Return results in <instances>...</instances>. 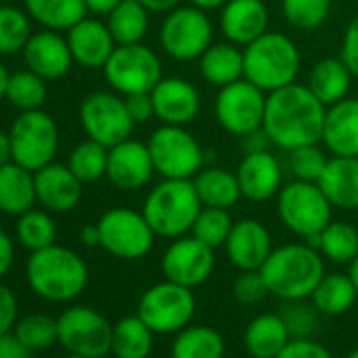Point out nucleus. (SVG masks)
Returning a JSON list of instances; mask_svg holds the SVG:
<instances>
[{
  "mask_svg": "<svg viewBox=\"0 0 358 358\" xmlns=\"http://www.w3.org/2000/svg\"><path fill=\"white\" fill-rule=\"evenodd\" d=\"M327 106L306 85H289L268 93L264 131L280 150H295L322 141Z\"/></svg>",
  "mask_w": 358,
  "mask_h": 358,
  "instance_id": "f257e3e1",
  "label": "nucleus"
},
{
  "mask_svg": "<svg viewBox=\"0 0 358 358\" xmlns=\"http://www.w3.org/2000/svg\"><path fill=\"white\" fill-rule=\"evenodd\" d=\"M259 272L264 274L270 295L282 301L310 299L316 285L327 274L324 257L306 241L274 247Z\"/></svg>",
  "mask_w": 358,
  "mask_h": 358,
  "instance_id": "f03ea898",
  "label": "nucleus"
},
{
  "mask_svg": "<svg viewBox=\"0 0 358 358\" xmlns=\"http://www.w3.org/2000/svg\"><path fill=\"white\" fill-rule=\"evenodd\" d=\"M26 278L30 289L55 303L76 299L89 285V266L72 249L51 245L34 251L26 264Z\"/></svg>",
  "mask_w": 358,
  "mask_h": 358,
  "instance_id": "7ed1b4c3",
  "label": "nucleus"
},
{
  "mask_svg": "<svg viewBox=\"0 0 358 358\" xmlns=\"http://www.w3.org/2000/svg\"><path fill=\"white\" fill-rule=\"evenodd\" d=\"M201 209L192 179H162L148 192L141 213L156 236L173 241L192 232Z\"/></svg>",
  "mask_w": 358,
  "mask_h": 358,
  "instance_id": "20e7f679",
  "label": "nucleus"
},
{
  "mask_svg": "<svg viewBox=\"0 0 358 358\" xmlns=\"http://www.w3.org/2000/svg\"><path fill=\"white\" fill-rule=\"evenodd\" d=\"M245 78L266 93L295 83L301 55L297 45L282 32L268 30L245 49Z\"/></svg>",
  "mask_w": 358,
  "mask_h": 358,
  "instance_id": "39448f33",
  "label": "nucleus"
},
{
  "mask_svg": "<svg viewBox=\"0 0 358 358\" xmlns=\"http://www.w3.org/2000/svg\"><path fill=\"white\" fill-rule=\"evenodd\" d=\"M276 211L282 226L295 236L310 241L333 222V205L316 182L293 179L276 196Z\"/></svg>",
  "mask_w": 358,
  "mask_h": 358,
  "instance_id": "423d86ee",
  "label": "nucleus"
},
{
  "mask_svg": "<svg viewBox=\"0 0 358 358\" xmlns=\"http://www.w3.org/2000/svg\"><path fill=\"white\" fill-rule=\"evenodd\" d=\"M196 314L194 289L171 280L156 282L143 291L137 303V316L156 335H175L192 324Z\"/></svg>",
  "mask_w": 358,
  "mask_h": 358,
  "instance_id": "0eeeda50",
  "label": "nucleus"
},
{
  "mask_svg": "<svg viewBox=\"0 0 358 358\" xmlns=\"http://www.w3.org/2000/svg\"><path fill=\"white\" fill-rule=\"evenodd\" d=\"M148 148L162 179H194L205 164V150L186 127L160 124L152 131Z\"/></svg>",
  "mask_w": 358,
  "mask_h": 358,
  "instance_id": "6e6552de",
  "label": "nucleus"
},
{
  "mask_svg": "<svg viewBox=\"0 0 358 358\" xmlns=\"http://www.w3.org/2000/svg\"><path fill=\"white\" fill-rule=\"evenodd\" d=\"M213 24L207 11L188 5L164 13L160 47L175 62H196L213 45Z\"/></svg>",
  "mask_w": 358,
  "mask_h": 358,
  "instance_id": "1a4fd4ad",
  "label": "nucleus"
},
{
  "mask_svg": "<svg viewBox=\"0 0 358 358\" xmlns=\"http://www.w3.org/2000/svg\"><path fill=\"white\" fill-rule=\"evenodd\" d=\"M9 137L13 160L30 171L51 164L59 150V127L45 110L22 112L13 120Z\"/></svg>",
  "mask_w": 358,
  "mask_h": 358,
  "instance_id": "9d476101",
  "label": "nucleus"
},
{
  "mask_svg": "<svg viewBox=\"0 0 358 358\" xmlns=\"http://www.w3.org/2000/svg\"><path fill=\"white\" fill-rule=\"evenodd\" d=\"M99 247L116 259H143L154 247V230L145 215L135 209L116 207L106 211L99 222Z\"/></svg>",
  "mask_w": 358,
  "mask_h": 358,
  "instance_id": "9b49d317",
  "label": "nucleus"
},
{
  "mask_svg": "<svg viewBox=\"0 0 358 358\" xmlns=\"http://www.w3.org/2000/svg\"><path fill=\"white\" fill-rule=\"evenodd\" d=\"M103 76L108 85L122 97L152 93L162 78V64L160 57L143 43L118 45L103 66Z\"/></svg>",
  "mask_w": 358,
  "mask_h": 358,
  "instance_id": "f8f14e48",
  "label": "nucleus"
},
{
  "mask_svg": "<svg viewBox=\"0 0 358 358\" xmlns=\"http://www.w3.org/2000/svg\"><path fill=\"white\" fill-rule=\"evenodd\" d=\"M59 343L68 354L103 358L112 354L114 324L95 308L72 306L57 318Z\"/></svg>",
  "mask_w": 358,
  "mask_h": 358,
  "instance_id": "ddd939ff",
  "label": "nucleus"
},
{
  "mask_svg": "<svg viewBox=\"0 0 358 358\" xmlns=\"http://www.w3.org/2000/svg\"><path fill=\"white\" fill-rule=\"evenodd\" d=\"M78 120L89 139L112 148L133 135L135 122L129 116L124 97L116 91L89 93L78 106Z\"/></svg>",
  "mask_w": 358,
  "mask_h": 358,
  "instance_id": "4468645a",
  "label": "nucleus"
},
{
  "mask_svg": "<svg viewBox=\"0 0 358 358\" xmlns=\"http://www.w3.org/2000/svg\"><path fill=\"white\" fill-rule=\"evenodd\" d=\"M268 93L255 87L251 80L241 78L228 87H222L215 97V118L220 127L236 137H243L264 127Z\"/></svg>",
  "mask_w": 358,
  "mask_h": 358,
  "instance_id": "2eb2a0df",
  "label": "nucleus"
},
{
  "mask_svg": "<svg viewBox=\"0 0 358 358\" xmlns=\"http://www.w3.org/2000/svg\"><path fill=\"white\" fill-rule=\"evenodd\" d=\"M162 276L171 282L196 289L205 285L215 270V249L196 236H179L162 253Z\"/></svg>",
  "mask_w": 358,
  "mask_h": 358,
  "instance_id": "dca6fc26",
  "label": "nucleus"
},
{
  "mask_svg": "<svg viewBox=\"0 0 358 358\" xmlns=\"http://www.w3.org/2000/svg\"><path fill=\"white\" fill-rule=\"evenodd\" d=\"M154 173L156 169L148 143L129 137L110 148L106 177L114 188L122 192H137L152 182Z\"/></svg>",
  "mask_w": 358,
  "mask_h": 358,
  "instance_id": "f3484780",
  "label": "nucleus"
},
{
  "mask_svg": "<svg viewBox=\"0 0 358 358\" xmlns=\"http://www.w3.org/2000/svg\"><path fill=\"white\" fill-rule=\"evenodd\" d=\"M152 101L156 118L162 124H190L201 112V93L199 89L179 76L160 78V83L152 89Z\"/></svg>",
  "mask_w": 358,
  "mask_h": 358,
  "instance_id": "a211bd4d",
  "label": "nucleus"
},
{
  "mask_svg": "<svg viewBox=\"0 0 358 358\" xmlns=\"http://www.w3.org/2000/svg\"><path fill=\"white\" fill-rule=\"evenodd\" d=\"M36 201L51 213H70L83 199V182L68 164L51 162L34 171Z\"/></svg>",
  "mask_w": 358,
  "mask_h": 358,
  "instance_id": "6ab92c4d",
  "label": "nucleus"
},
{
  "mask_svg": "<svg viewBox=\"0 0 358 358\" xmlns=\"http://www.w3.org/2000/svg\"><path fill=\"white\" fill-rule=\"evenodd\" d=\"M236 177L243 199L251 203H266L272 196H278L282 188V169L270 150L245 154L236 169Z\"/></svg>",
  "mask_w": 358,
  "mask_h": 358,
  "instance_id": "aec40b11",
  "label": "nucleus"
},
{
  "mask_svg": "<svg viewBox=\"0 0 358 358\" xmlns=\"http://www.w3.org/2000/svg\"><path fill=\"white\" fill-rule=\"evenodd\" d=\"M22 55L26 62V68L36 72L45 80L64 78L74 64L68 38L55 30H43V32L32 34Z\"/></svg>",
  "mask_w": 358,
  "mask_h": 358,
  "instance_id": "412c9836",
  "label": "nucleus"
},
{
  "mask_svg": "<svg viewBox=\"0 0 358 358\" xmlns=\"http://www.w3.org/2000/svg\"><path fill=\"white\" fill-rule=\"evenodd\" d=\"M228 262L241 270H262L266 259L272 253V236L268 228L257 220H241L234 224L226 245Z\"/></svg>",
  "mask_w": 358,
  "mask_h": 358,
  "instance_id": "4be33fe9",
  "label": "nucleus"
},
{
  "mask_svg": "<svg viewBox=\"0 0 358 358\" xmlns=\"http://www.w3.org/2000/svg\"><path fill=\"white\" fill-rule=\"evenodd\" d=\"M68 45L74 64L87 70H103L114 49L118 47L108 24L95 17H85L68 30Z\"/></svg>",
  "mask_w": 358,
  "mask_h": 358,
  "instance_id": "5701e85b",
  "label": "nucleus"
},
{
  "mask_svg": "<svg viewBox=\"0 0 358 358\" xmlns=\"http://www.w3.org/2000/svg\"><path fill=\"white\" fill-rule=\"evenodd\" d=\"M226 41L247 47L268 32L270 13L264 0H228L220 20Z\"/></svg>",
  "mask_w": 358,
  "mask_h": 358,
  "instance_id": "b1692460",
  "label": "nucleus"
},
{
  "mask_svg": "<svg viewBox=\"0 0 358 358\" xmlns=\"http://www.w3.org/2000/svg\"><path fill=\"white\" fill-rule=\"evenodd\" d=\"M322 143L333 156H358V97L327 108Z\"/></svg>",
  "mask_w": 358,
  "mask_h": 358,
  "instance_id": "393cba45",
  "label": "nucleus"
},
{
  "mask_svg": "<svg viewBox=\"0 0 358 358\" xmlns=\"http://www.w3.org/2000/svg\"><path fill=\"white\" fill-rule=\"evenodd\" d=\"M316 184L333 209L358 211V156L329 158Z\"/></svg>",
  "mask_w": 358,
  "mask_h": 358,
  "instance_id": "a878e982",
  "label": "nucleus"
},
{
  "mask_svg": "<svg viewBox=\"0 0 358 358\" xmlns=\"http://www.w3.org/2000/svg\"><path fill=\"white\" fill-rule=\"evenodd\" d=\"M34 171L17 164L15 160L0 166V211L7 215H22L36 205Z\"/></svg>",
  "mask_w": 358,
  "mask_h": 358,
  "instance_id": "bb28decb",
  "label": "nucleus"
},
{
  "mask_svg": "<svg viewBox=\"0 0 358 358\" xmlns=\"http://www.w3.org/2000/svg\"><path fill=\"white\" fill-rule=\"evenodd\" d=\"M199 70L205 83L222 89L245 78V51L243 47L226 41L213 43L199 59Z\"/></svg>",
  "mask_w": 358,
  "mask_h": 358,
  "instance_id": "cd10ccee",
  "label": "nucleus"
},
{
  "mask_svg": "<svg viewBox=\"0 0 358 358\" xmlns=\"http://www.w3.org/2000/svg\"><path fill=\"white\" fill-rule=\"evenodd\" d=\"M291 339L289 327L280 314L255 316L243 335L245 350L251 358H276Z\"/></svg>",
  "mask_w": 358,
  "mask_h": 358,
  "instance_id": "c85d7f7f",
  "label": "nucleus"
},
{
  "mask_svg": "<svg viewBox=\"0 0 358 358\" xmlns=\"http://www.w3.org/2000/svg\"><path fill=\"white\" fill-rule=\"evenodd\" d=\"M354 74L341 62V57H324L316 62L308 74V89L327 108L345 99L352 87Z\"/></svg>",
  "mask_w": 358,
  "mask_h": 358,
  "instance_id": "c756f323",
  "label": "nucleus"
},
{
  "mask_svg": "<svg viewBox=\"0 0 358 358\" xmlns=\"http://www.w3.org/2000/svg\"><path fill=\"white\" fill-rule=\"evenodd\" d=\"M192 182L203 207H220L230 211L243 199L236 173L224 166H203Z\"/></svg>",
  "mask_w": 358,
  "mask_h": 358,
  "instance_id": "7c9ffc66",
  "label": "nucleus"
},
{
  "mask_svg": "<svg viewBox=\"0 0 358 358\" xmlns=\"http://www.w3.org/2000/svg\"><path fill=\"white\" fill-rule=\"evenodd\" d=\"M171 358H226V339L213 327L188 324L175 333Z\"/></svg>",
  "mask_w": 358,
  "mask_h": 358,
  "instance_id": "2f4dec72",
  "label": "nucleus"
},
{
  "mask_svg": "<svg viewBox=\"0 0 358 358\" xmlns=\"http://www.w3.org/2000/svg\"><path fill=\"white\" fill-rule=\"evenodd\" d=\"M358 299V291L350 278V274L343 272H331L324 274L322 280L316 285L314 293L310 295V301L320 312V316H343L354 308Z\"/></svg>",
  "mask_w": 358,
  "mask_h": 358,
  "instance_id": "473e14b6",
  "label": "nucleus"
},
{
  "mask_svg": "<svg viewBox=\"0 0 358 358\" xmlns=\"http://www.w3.org/2000/svg\"><path fill=\"white\" fill-rule=\"evenodd\" d=\"M26 13L45 30L68 32L89 11L85 0H26Z\"/></svg>",
  "mask_w": 358,
  "mask_h": 358,
  "instance_id": "72a5a7b5",
  "label": "nucleus"
},
{
  "mask_svg": "<svg viewBox=\"0 0 358 358\" xmlns=\"http://www.w3.org/2000/svg\"><path fill=\"white\" fill-rule=\"evenodd\" d=\"M106 24L116 41V45H137L143 43L150 28V11L139 0H120L106 15Z\"/></svg>",
  "mask_w": 358,
  "mask_h": 358,
  "instance_id": "f704fd0d",
  "label": "nucleus"
},
{
  "mask_svg": "<svg viewBox=\"0 0 358 358\" xmlns=\"http://www.w3.org/2000/svg\"><path fill=\"white\" fill-rule=\"evenodd\" d=\"M156 333L137 316H124L114 324L112 354L116 358H150Z\"/></svg>",
  "mask_w": 358,
  "mask_h": 358,
  "instance_id": "c9c22d12",
  "label": "nucleus"
},
{
  "mask_svg": "<svg viewBox=\"0 0 358 358\" xmlns=\"http://www.w3.org/2000/svg\"><path fill=\"white\" fill-rule=\"evenodd\" d=\"M331 264H352L358 255V230L348 222H331L318 236L306 241Z\"/></svg>",
  "mask_w": 358,
  "mask_h": 358,
  "instance_id": "e433bc0d",
  "label": "nucleus"
},
{
  "mask_svg": "<svg viewBox=\"0 0 358 358\" xmlns=\"http://www.w3.org/2000/svg\"><path fill=\"white\" fill-rule=\"evenodd\" d=\"M15 234H17L20 245L24 249H28L30 253H34V251H41V249L55 245L57 226L51 217V211L30 209L17 217Z\"/></svg>",
  "mask_w": 358,
  "mask_h": 358,
  "instance_id": "4c0bfd02",
  "label": "nucleus"
},
{
  "mask_svg": "<svg viewBox=\"0 0 358 358\" xmlns=\"http://www.w3.org/2000/svg\"><path fill=\"white\" fill-rule=\"evenodd\" d=\"M108 154L110 148L95 139H87L70 152L68 166L83 184H95L108 173Z\"/></svg>",
  "mask_w": 358,
  "mask_h": 358,
  "instance_id": "58836bf2",
  "label": "nucleus"
},
{
  "mask_svg": "<svg viewBox=\"0 0 358 358\" xmlns=\"http://www.w3.org/2000/svg\"><path fill=\"white\" fill-rule=\"evenodd\" d=\"M7 99L22 112L43 110L47 101V80L28 68L13 72L7 87Z\"/></svg>",
  "mask_w": 358,
  "mask_h": 358,
  "instance_id": "ea45409f",
  "label": "nucleus"
},
{
  "mask_svg": "<svg viewBox=\"0 0 358 358\" xmlns=\"http://www.w3.org/2000/svg\"><path fill=\"white\" fill-rule=\"evenodd\" d=\"M32 36L30 15L17 7H0V55L22 53Z\"/></svg>",
  "mask_w": 358,
  "mask_h": 358,
  "instance_id": "a19ab883",
  "label": "nucleus"
},
{
  "mask_svg": "<svg viewBox=\"0 0 358 358\" xmlns=\"http://www.w3.org/2000/svg\"><path fill=\"white\" fill-rule=\"evenodd\" d=\"M13 333L20 337V341L30 348L32 352H43L49 350L53 343L59 341V327L57 318H51L47 314L34 312L15 322Z\"/></svg>",
  "mask_w": 358,
  "mask_h": 358,
  "instance_id": "79ce46f5",
  "label": "nucleus"
},
{
  "mask_svg": "<svg viewBox=\"0 0 358 358\" xmlns=\"http://www.w3.org/2000/svg\"><path fill=\"white\" fill-rule=\"evenodd\" d=\"M232 228H234V222H232L228 209L203 207L190 234L196 236L199 241H203L205 245H209L213 249H220V247L226 245Z\"/></svg>",
  "mask_w": 358,
  "mask_h": 358,
  "instance_id": "37998d69",
  "label": "nucleus"
},
{
  "mask_svg": "<svg viewBox=\"0 0 358 358\" xmlns=\"http://www.w3.org/2000/svg\"><path fill=\"white\" fill-rule=\"evenodd\" d=\"M280 11L295 30H316L331 13V0H280Z\"/></svg>",
  "mask_w": 358,
  "mask_h": 358,
  "instance_id": "c03bdc74",
  "label": "nucleus"
},
{
  "mask_svg": "<svg viewBox=\"0 0 358 358\" xmlns=\"http://www.w3.org/2000/svg\"><path fill=\"white\" fill-rule=\"evenodd\" d=\"M327 162L329 158L318 148V143L289 150V171L295 179H301V182H318Z\"/></svg>",
  "mask_w": 358,
  "mask_h": 358,
  "instance_id": "a18cd8bd",
  "label": "nucleus"
},
{
  "mask_svg": "<svg viewBox=\"0 0 358 358\" xmlns=\"http://www.w3.org/2000/svg\"><path fill=\"white\" fill-rule=\"evenodd\" d=\"M280 316L285 318L289 333L293 339L299 337H312L318 329V316L320 312L314 308V303H306V299L287 301V306L280 310Z\"/></svg>",
  "mask_w": 358,
  "mask_h": 358,
  "instance_id": "49530a36",
  "label": "nucleus"
},
{
  "mask_svg": "<svg viewBox=\"0 0 358 358\" xmlns=\"http://www.w3.org/2000/svg\"><path fill=\"white\" fill-rule=\"evenodd\" d=\"M266 295H270V291H268V285L259 270L241 272L232 282V297L238 303L253 306V303H259Z\"/></svg>",
  "mask_w": 358,
  "mask_h": 358,
  "instance_id": "de8ad7c7",
  "label": "nucleus"
},
{
  "mask_svg": "<svg viewBox=\"0 0 358 358\" xmlns=\"http://www.w3.org/2000/svg\"><path fill=\"white\" fill-rule=\"evenodd\" d=\"M276 358H333V354L312 337L291 339Z\"/></svg>",
  "mask_w": 358,
  "mask_h": 358,
  "instance_id": "09e8293b",
  "label": "nucleus"
},
{
  "mask_svg": "<svg viewBox=\"0 0 358 358\" xmlns=\"http://www.w3.org/2000/svg\"><path fill=\"white\" fill-rule=\"evenodd\" d=\"M339 57L350 68L354 78H358V15L348 24V28L343 32Z\"/></svg>",
  "mask_w": 358,
  "mask_h": 358,
  "instance_id": "8fccbe9b",
  "label": "nucleus"
},
{
  "mask_svg": "<svg viewBox=\"0 0 358 358\" xmlns=\"http://www.w3.org/2000/svg\"><path fill=\"white\" fill-rule=\"evenodd\" d=\"M17 322V297L15 293L0 282V335L11 333Z\"/></svg>",
  "mask_w": 358,
  "mask_h": 358,
  "instance_id": "3c124183",
  "label": "nucleus"
},
{
  "mask_svg": "<svg viewBox=\"0 0 358 358\" xmlns=\"http://www.w3.org/2000/svg\"><path fill=\"white\" fill-rule=\"evenodd\" d=\"M129 116L133 118L135 124H145L148 120H152L156 116L154 112V101H152V93H135V95H127L124 97Z\"/></svg>",
  "mask_w": 358,
  "mask_h": 358,
  "instance_id": "603ef678",
  "label": "nucleus"
},
{
  "mask_svg": "<svg viewBox=\"0 0 358 358\" xmlns=\"http://www.w3.org/2000/svg\"><path fill=\"white\" fill-rule=\"evenodd\" d=\"M0 358H34V352L26 348L15 333L0 335Z\"/></svg>",
  "mask_w": 358,
  "mask_h": 358,
  "instance_id": "864d4df0",
  "label": "nucleus"
},
{
  "mask_svg": "<svg viewBox=\"0 0 358 358\" xmlns=\"http://www.w3.org/2000/svg\"><path fill=\"white\" fill-rule=\"evenodd\" d=\"M13 259H15V247H13V241L11 236L0 228V280H3L11 266H13Z\"/></svg>",
  "mask_w": 358,
  "mask_h": 358,
  "instance_id": "5fc2aeb1",
  "label": "nucleus"
},
{
  "mask_svg": "<svg viewBox=\"0 0 358 358\" xmlns=\"http://www.w3.org/2000/svg\"><path fill=\"white\" fill-rule=\"evenodd\" d=\"M241 139H243V150H245V154H249V152H264V150H268V148L272 145L268 133L264 131V127H262V129H255V131H251V133H247V135H243Z\"/></svg>",
  "mask_w": 358,
  "mask_h": 358,
  "instance_id": "6e6d98bb",
  "label": "nucleus"
},
{
  "mask_svg": "<svg viewBox=\"0 0 358 358\" xmlns=\"http://www.w3.org/2000/svg\"><path fill=\"white\" fill-rule=\"evenodd\" d=\"M150 13H169L177 7H182L184 0H139Z\"/></svg>",
  "mask_w": 358,
  "mask_h": 358,
  "instance_id": "4d7b16f0",
  "label": "nucleus"
},
{
  "mask_svg": "<svg viewBox=\"0 0 358 358\" xmlns=\"http://www.w3.org/2000/svg\"><path fill=\"white\" fill-rule=\"evenodd\" d=\"M120 0H85L87 5V11L93 13V15H108Z\"/></svg>",
  "mask_w": 358,
  "mask_h": 358,
  "instance_id": "13d9d810",
  "label": "nucleus"
},
{
  "mask_svg": "<svg viewBox=\"0 0 358 358\" xmlns=\"http://www.w3.org/2000/svg\"><path fill=\"white\" fill-rule=\"evenodd\" d=\"M80 241L85 247H99V228L97 224H87L80 230Z\"/></svg>",
  "mask_w": 358,
  "mask_h": 358,
  "instance_id": "bf43d9fd",
  "label": "nucleus"
},
{
  "mask_svg": "<svg viewBox=\"0 0 358 358\" xmlns=\"http://www.w3.org/2000/svg\"><path fill=\"white\" fill-rule=\"evenodd\" d=\"M11 160H13V152H11L9 131H0V166H5Z\"/></svg>",
  "mask_w": 358,
  "mask_h": 358,
  "instance_id": "052dcab7",
  "label": "nucleus"
},
{
  "mask_svg": "<svg viewBox=\"0 0 358 358\" xmlns=\"http://www.w3.org/2000/svg\"><path fill=\"white\" fill-rule=\"evenodd\" d=\"M228 0H190V5L203 9V11H215V9H222Z\"/></svg>",
  "mask_w": 358,
  "mask_h": 358,
  "instance_id": "680f3d73",
  "label": "nucleus"
},
{
  "mask_svg": "<svg viewBox=\"0 0 358 358\" xmlns=\"http://www.w3.org/2000/svg\"><path fill=\"white\" fill-rule=\"evenodd\" d=\"M9 78H11V72L7 70V66H5L3 62H0V99H7Z\"/></svg>",
  "mask_w": 358,
  "mask_h": 358,
  "instance_id": "e2e57ef3",
  "label": "nucleus"
},
{
  "mask_svg": "<svg viewBox=\"0 0 358 358\" xmlns=\"http://www.w3.org/2000/svg\"><path fill=\"white\" fill-rule=\"evenodd\" d=\"M348 274H350V278H352V282H354V287H356V291H358V255H356V259L350 264Z\"/></svg>",
  "mask_w": 358,
  "mask_h": 358,
  "instance_id": "0e129e2a",
  "label": "nucleus"
},
{
  "mask_svg": "<svg viewBox=\"0 0 358 358\" xmlns=\"http://www.w3.org/2000/svg\"><path fill=\"white\" fill-rule=\"evenodd\" d=\"M345 358H358V350H354V352H350V354H348Z\"/></svg>",
  "mask_w": 358,
  "mask_h": 358,
  "instance_id": "69168bd1",
  "label": "nucleus"
},
{
  "mask_svg": "<svg viewBox=\"0 0 358 358\" xmlns=\"http://www.w3.org/2000/svg\"><path fill=\"white\" fill-rule=\"evenodd\" d=\"M66 358H87V356H76V354H68Z\"/></svg>",
  "mask_w": 358,
  "mask_h": 358,
  "instance_id": "338daca9",
  "label": "nucleus"
}]
</instances>
